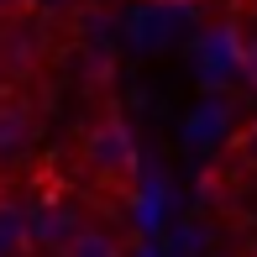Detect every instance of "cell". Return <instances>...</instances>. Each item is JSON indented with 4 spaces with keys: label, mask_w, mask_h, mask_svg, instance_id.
I'll list each match as a JSON object with an SVG mask.
<instances>
[{
    "label": "cell",
    "mask_w": 257,
    "mask_h": 257,
    "mask_svg": "<svg viewBox=\"0 0 257 257\" xmlns=\"http://www.w3.org/2000/svg\"><path fill=\"white\" fill-rule=\"evenodd\" d=\"M236 68H241V79L257 89V37H247V42L236 48Z\"/></svg>",
    "instance_id": "52a82bcc"
},
{
    "label": "cell",
    "mask_w": 257,
    "mask_h": 257,
    "mask_svg": "<svg viewBox=\"0 0 257 257\" xmlns=\"http://www.w3.org/2000/svg\"><path fill=\"white\" fill-rule=\"evenodd\" d=\"M32 6H37V0H0V21H16V16H27Z\"/></svg>",
    "instance_id": "ba28073f"
},
{
    "label": "cell",
    "mask_w": 257,
    "mask_h": 257,
    "mask_svg": "<svg viewBox=\"0 0 257 257\" xmlns=\"http://www.w3.org/2000/svg\"><path fill=\"white\" fill-rule=\"evenodd\" d=\"M74 0H37V11H68Z\"/></svg>",
    "instance_id": "9c48e42d"
},
{
    "label": "cell",
    "mask_w": 257,
    "mask_h": 257,
    "mask_svg": "<svg viewBox=\"0 0 257 257\" xmlns=\"http://www.w3.org/2000/svg\"><path fill=\"white\" fill-rule=\"evenodd\" d=\"M32 226H37V247L42 252H63L68 241L84 231V220H79V210H63V205H42L37 215H32Z\"/></svg>",
    "instance_id": "277c9868"
},
{
    "label": "cell",
    "mask_w": 257,
    "mask_h": 257,
    "mask_svg": "<svg viewBox=\"0 0 257 257\" xmlns=\"http://www.w3.org/2000/svg\"><path fill=\"white\" fill-rule=\"evenodd\" d=\"M84 168H89V179H100L105 189H132V179H137V142H132V126L121 121V115H105V121H95L84 132Z\"/></svg>",
    "instance_id": "6da1fadb"
},
{
    "label": "cell",
    "mask_w": 257,
    "mask_h": 257,
    "mask_svg": "<svg viewBox=\"0 0 257 257\" xmlns=\"http://www.w3.org/2000/svg\"><path fill=\"white\" fill-rule=\"evenodd\" d=\"M37 147V121H32V105L21 89L0 84V173L21 168Z\"/></svg>",
    "instance_id": "7a4b0ae2"
},
{
    "label": "cell",
    "mask_w": 257,
    "mask_h": 257,
    "mask_svg": "<svg viewBox=\"0 0 257 257\" xmlns=\"http://www.w3.org/2000/svg\"><path fill=\"white\" fill-rule=\"evenodd\" d=\"M226 158L241 163V168H257V121H247V126H236V132H231Z\"/></svg>",
    "instance_id": "8992f818"
},
{
    "label": "cell",
    "mask_w": 257,
    "mask_h": 257,
    "mask_svg": "<svg viewBox=\"0 0 257 257\" xmlns=\"http://www.w3.org/2000/svg\"><path fill=\"white\" fill-rule=\"evenodd\" d=\"M58 257H126V252H121V241H115L110 231H100V226H84V231H79V236L68 241V247L58 252Z\"/></svg>",
    "instance_id": "5b68a950"
},
{
    "label": "cell",
    "mask_w": 257,
    "mask_h": 257,
    "mask_svg": "<svg viewBox=\"0 0 257 257\" xmlns=\"http://www.w3.org/2000/svg\"><path fill=\"white\" fill-rule=\"evenodd\" d=\"M37 247V226H32V210L16 205L0 189V257H27Z\"/></svg>",
    "instance_id": "3957f363"
}]
</instances>
